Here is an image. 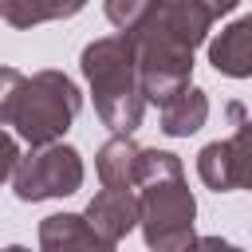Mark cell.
<instances>
[{
  "label": "cell",
  "instance_id": "6da1fadb",
  "mask_svg": "<svg viewBox=\"0 0 252 252\" xmlns=\"http://www.w3.org/2000/svg\"><path fill=\"white\" fill-rule=\"evenodd\" d=\"M240 0H158L154 12L126 35L134 51V71L142 98L161 106L193 79V51L205 43L209 28L228 16Z\"/></svg>",
  "mask_w": 252,
  "mask_h": 252
},
{
  "label": "cell",
  "instance_id": "7a4b0ae2",
  "mask_svg": "<svg viewBox=\"0 0 252 252\" xmlns=\"http://www.w3.org/2000/svg\"><path fill=\"white\" fill-rule=\"evenodd\" d=\"M138 224L150 252H185L193 244L197 201L185 185L181 158L169 150H142L138 154Z\"/></svg>",
  "mask_w": 252,
  "mask_h": 252
},
{
  "label": "cell",
  "instance_id": "3957f363",
  "mask_svg": "<svg viewBox=\"0 0 252 252\" xmlns=\"http://www.w3.org/2000/svg\"><path fill=\"white\" fill-rule=\"evenodd\" d=\"M79 67L91 83L94 110H98L102 126L130 138L142 126V114H146V98H142V87H138L130 39L126 35H102V39L87 43L83 55H79Z\"/></svg>",
  "mask_w": 252,
  "mask_h": 252
},
{
  "label": "cell",
  "instance_id": "277c9868",
  "mask_svg": "<svg viewBox=\"0 0 252 252\" xmlns=\"http://www.w3.org/2000/svg\"><path fill=\"white\" fill-rule=\"evenodd\" d=\"M79 110H83L79 87L63 71H51L47 67V71H35V75H24L20 79L4 126H12L35 150V146L59 142L71 130V122L79 118Z\"/></svg>",
  "mask_w": 252,
  "mask_h": 252
},
{
  "label": "cell",
  "instance_id": "5b68a950",
  "mask_svg": "<svg viewBox=\"0 0 252 252\" xmlns=\"http://www.w3.org/2000/svg\"><path fill=\"white\" fill-rule=\"evenodd\" d=\"M83 158L75 146L51 142V146H35L28 154H20L16 169H12V189L20 201H47V197H71L83 189Z\"/></svg>",
  "mask_w": 252,
  "mask_h": 252
},
{
  "label": "cell",
  "instance_id": "8992f818",
  "mask_svg": "<svg viewBox=\"0 0 252 252\" xmlns=\"http://www.w3.org/2000/svg\"><path fill=\"white\" fill-rule=\"evenodd\" d=\"M228 114L236 122L232 138L209 142L197 154V173L213 193H232L248 185V114L240 102H228Z\"/></svg>",
  "mask_w": 252,
  "mask_h": 252
},
{
  "label": "cell",
  "instance_id": "52a82bcc",
  "mask_svg": "<svg viewBox=\"0 0 252 252\" xmlns=\"http://www.w3.org/2000/svg\"><path fill=\"white\" fill-rule=\"evenodd\" d=\"M106 236H98L83 213H51L39 220V252H114Z\"/></svg>",
  "mask_w": 252,
  "mask_h": 252
},
{
  "label": "cell",
  "instance_id": "ba28073f",
  "mask_svg": "<svg viewBox=\"0 0 252 252\" xmlns=\"http://www.w3.org/2000/svg\"><path fill=\"white\" fill-rule=\"evenodd\" d=\"M83 220L106 236L110 244H118L130 228H138V193H118V189H102L91 197V205L83 209Z\"/></svg>",
  "mask_w": 252,
  "mask_h": 252
},
{
  "label": "cell",
  "instance_id": "9c48e42d",
  "mask_svg": "<svg viewBox=\"0 0 252 252\" xmlns=\"http://www.w3.org/2000/svg\"><path fill=\"white\" fill-rule=\"evenodd\" d=\"M138 154L142 146L126 134H114L110 142L98 146V158H94V169H98V181L102 189H118V193H134V181H138Z\"/></svg>",
  "mask_w": 252,
  "mask_h": 252
},
{
  "label": "cell",
  "instance_id": "30bf717a",
  "mask_svg": "<svg viewBox=\"0 0 252 252\" xmlns=\"http://www.w3.org/2000/svg\"><path fill=\"white\" fill-rule=\"evenodd\" d=\"M209 63L220 75H232V79H248L252 75V20L248 16H240L236 24H228L209 43Z\"/></svg>",
  "mask_w": 252,
  "mask_h": 252
},
{
  "label": "cell",
  "instance_id": "8fae6325",
  "mask_svg": "<svg viewBox=\"0 0 252 252\" xmlns=\"http://www.w3.org/2000/svg\"><path fill=\"white\" fill-rule=\"evenodd\" d=\"M161 130L169 134V138H189V134H197L201 126H205V118H209V98H205V91L201 87H185V91H177L173 98H165L161 106Z\"/></svg>",
  "mask_w": 252,
  "mask_h": 252
},
{
  "label": "cell",
  "instance_id": "7c38bea8",
  "mask_svg": "<svg viewBox=\"0 0 252 252\" xmlns=\"http://www.w3.org/2000/svg\"><path fill=\"white\" fill-rule=\"evenodd\" d=\"M83 8H87V0H0V20L28 32V28H39L51 20H67Z\"/></svg>",
  "mask_w": 252,
  "mask_h": 252
},
{
  "label": "cell",
  "instance_id": "4fadbf2b",
  "mask_svg": "<svg viewBox=\"0 0 252 252\" xmlns=\"http://www.w3.org/2000/svg\"><path fill=\"white\" fill-rule=\"evenodd\" d=\"M158 0H106V20L118 28V35H130L150 12H154Z\"/></svg>",
  "mask_w": 252,
  "mask_h": 252
},
{
  "label": "cell",
  "instance_id": "5bb4252c",
  "mask_svg": "<svg viewBox=\"0 0 252 252\" xmlns=\"http://www.w3.org/2000/svg\"><path fill=\"white\" fill-rule=\"evenodd\" d=\"M20 79H24V71H16V67H0V126H4V118H8V106H12V94H16Z\"/></svg>",
  "mask_w": 252,
  "mask_h": 252
},
{
  "label": "cell",
  "instance_id": "9a60e30c",
  "mask_svg": "<svg viewBox=\"0 0 252 252\" xmlns=\"http://www.w3.org/2000/svg\"><path fill=\"white\" fill-rule=\"evenodd\" d=\"M16 161H20V142L0 126V181H8V177H12Z\"/></svg>",
  "mask_w": 252,
  "mask_h": 252
},
{
  "label": "cell",
  "instance_id": "2e32d148",
  "mask_svg": "<svg viewBox=\"0 0 252 252\" xmlns=\"http://www.w3.org/2000/svg\"><path fill=\"white\" fill-rule=\"evenodd\" d=\"M185 252H244V248H236V244H228L220 236H193V244Z\"/></svg>",
  "mask_w": 252,
  "mask_h": 252
},
{
  "label": "cell",
  "instance_id": "e0dca14e",
  "mask_svg": "<svg viewBox=\"0 0 252 252\" xmlns=\"http://www.w3.org/2000/svg\"><path fill=\"white\" fill-rule=\"evenodd\" d=\"M0 252H32V248H24V244H8V248H0Z\"/></svg>",
  "mask_w": 252,
  "mask_h": 252
}]
</instances>
